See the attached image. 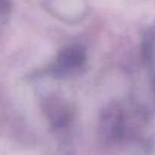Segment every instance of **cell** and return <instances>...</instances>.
<instances>
[{
	"instance_id": "obj_3",
	"label": "cell",
	"mask_w": 155,
	"mask_h": 155,
	"mask_svg": "<svg viewBox=\"0 0 155 155\" xmlns=\"http://www.w3.org/2000/svg\"><path fill=\"white\" fill-rule=\"evenodd\" d=\"M84 62H86V53L84 48L80 45H68L62 48L57 54V65L65 71L77 69L83 66Z\"/></svg>"
},
{
	"instance_id": "obj_2",
	"label": "cell",
	"mask_w": 155,
	"mask_h": 155,
	"mask_svg": "<svg viewBox=\"0 0 155 155\" xmlns=\"http://www.w3.org/2000/svg\"><path fill=\"white\" fill-rule=\"evenodd\" d=\"M124 130V114L116 104H110L101 114V131L107 137L116 139Z\"/></svg>"
},
{
	"instance_id": "obj_1",
	"label": "cell",
	"mask_w": 155,
	"mask_h": 155,
	"mask_svg": "<svg viewBox=\"0 0 155 155\" xmlns=\"http://www.w3.org/2000/svg\"><path fill=\"white\" fill-rule=\"evenodd\" d=\"M44 111H45V114H47V117L51 122L53 127H59V128L65 127L72 117L71 107L62 98H57V97H50L45 100Z\"/></svg>"
},
{
	"instance_id": "obj_4",
	"label": "cell",
	"mask_w": 155,
	"mask_h": 155,
	"mask_svg": "<svg viewBox=\"0 0 155 155\" xmlns=\"http://www.w3.org/2000/svg\"><path fill=\"white\" fill-rule=\"evenodd\" d=\"M11 11V3L8 0H0V17H6Z\"/></svg>"
}]
</instances>
